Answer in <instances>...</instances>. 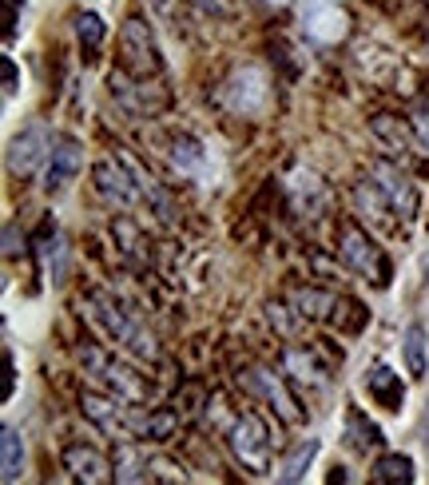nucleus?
<instances>
[{
	"mask_svg": "<svg viewBox=\"0 0 429 485\" xmlns=\"http://www.w3.org/2000/svg\"><path fill=\"white\" fill-rule=\"evenodd\" d=\"M87 306H92L96 323H100L124 350H131L136 358H148V362L159 358V346H156V338H151V330L143 326L139 318H131L124 306L112 299V294H92V303H87Z\"/></svg>",
	"mask_w": 429,
	"mask_h": 485,
	"instance_id": "1",
	"label": "nucleus"
},
{
	"mask_svg": "<svg viewBox=\"0 0 429 485\" xmlns=\"http://www.w3.org/2000/svg\"><path fill=\"white\" fill-rule=\"evenodd\" d=\"M119 68H124L131 80H159L163 76V60H159V48H156V36L143 20L131 16L124 32H119Z\"/></svg>",
	"mask_w": 429,
	"mask_h": 485,
	"instance_id": "2",
	"label": "nucleus"
},
{
	"mask_svg": "<svg viewBox=\"0 0 429 485\" xmlns=\"http://www.w3.org/2000/svg\"><path fill=\"white\" fill-rule=\"evenodd\" d=\"M338 251H342V259L354 267L358 274H366V279H373V286H386L390 283V259L386 251L373 242L366 231L354 227V223H342V231H338Z\"/></svg>",
	"mask_w": 429,
	"mask_h": 485,
	"instance_id": "3",
	"label": "nucleus"
},
{
	"mask_svg": "<svg viewBox=\"0 0 429 485\" xmlns=\"http://www.w3.org/2000/svg\"><path fill=\"white\" fill-rule=\"evenodd\" d=\"M80 358H84V366L92 370L96 378L112 386L119 402H148V382H143L136 370H128L124 362H116L112 355H104L100 346H84Z\"/></svg>",
	"mask_w": 429,
	"mask_h": 485,
	"instance_id": "4",
	"label": "nucleus"
},
{
	"mask_svg": "<svg viewBox=\"0 0 429 485\" xmlns=\"http://www.w3.org/2000/svg\"><path fill=\"white\" fill-rule=\"evenodd\" d=\"M230 449L235 458L243 461L247 470L255 473H267L271 470V438H267V426H262L259 414H243L230 429Z\"/></svg>",
	"mask_w": 429,
	"mask_h": 485,
	"instance_id": "5",
	"label": "nucleus"
},
{
	"mask_svg": "<svg viewBox=\"0 0 429 485\" xmlns=\"http://www.w3.org/2000/svg\"><path fill=\"white\" fill-rule=\"evenodd\" d=\"M92 180H96V191L104 195L107 203H119V207H131V203H139L143 200V191H139V183H136V175H131L124 168V160H100L92 168Z\"/></svg>",
	"mask_w": 429,
	"mask_h": 485,
	"instance_id": "6",
	"label": "nucleus"
},
{
	"mask_svg": "<svg viewBox=\"0 0 429 485\" xmlns=\"http://www.w3.org/2000/svg\"><path fill=\"white\" fill-rule=\"evenodd\" d=\"M48 156H52V131L48 128H28L8 143V171L20 175V180H28Z\"/></svg>",
	"mask_w": 429,
	"mask_h": 485,
	"instance_id": "7",
	"label": "nucleus"
},
{
	"mask_svg": "<svg viewBox=\"0 0 429 485\" xmlns=\"http://www.w3.org/2000/svg\"><path fill=\"white\" fill-rule=\"evenodd\" d=\"M373 180H378V187L390 195L393 212H398L402 223H410V219L417 215V187L410 183V175H405L402 168H393V163L378 160L373 163Z\"/></svg>",
	"mask_w": 429,
	"mask_h": 485,
	"instance_id": "8",
	"label": "nucleus"
},
{
	"mask_svg": "<svg viewBox=\"0 0 429 485\" xmlns=\"http://www.w3.org/2000/svg\"><path fill=\"white\" fill-rule=\"evenodd\" d=\"M64 466H68V473L76 481H87V485H107L116 478V461H107L100 449L92 446H68L64 449Z\"/></svg>",
	"mask_w": 429,
	"mask_h": 485,
	"instance_id": "9",
	"label": "nucleus"
},
{
	"mask_svg": "<svg viewBox=\"0 0 429 485\" xmlns=\"http://www.w3.org/2000/svg\"><path fill=\"white\" fill-rule=\"evenodd\" d=\"M84 168V151H80V143H72V139H60L56 143V151L48 156V171H44V191H64L76 175H80Z\"/></svg>",
	"mask_w": 429,
	"mask_h": 485,
	"instance_id": "10",
	"label": "nucleus"
},
{
	"mask_svg": "<svg viewBox=\"0 0 429 485\" xmlns=\"http://www.w3.org/2000/svg\"><path fill=\"white\" fill-rule=\"evenodd\" d=\"M247 382H250V390H259L262 398H267L271 406H274V414L282 418L286 426H302V410H299V402L291 398V390L274 378L271 370H250L247 374Z\"/></svg>",
	"mask_w": 429,
	"mask_h": 485,
	"instance_id": "11",
	"label": "nucleus"
},
{
	"mask_svg": "<svg viewBox=\"0 0 429 485\" xmlns=\"http://www.w3.org/2000/svg\"><path fill=\"white\" fill-rule=\"evenodd\" d=\"M116 156H119V160H124V168H128L131 175H136V183H139V191H143V200H148V203H151V212H156V215H159V223H175V200H171V195H168V191H163V187H159L156 180H151V175H148V171H143V163H139L136 156H131V151H124V148H116Z\"/></svg>",
	"mask_w": 429,
	"mask_h": 485,
	"instance_id": "12",
	"label": "nucleus"
},
{
	"mask_svg": "<svg viewBox=\"0 0 429 485\" xmlns=\"http://www.w3.org/2000/svg\"><path fill=\"white\" fill-rule=\"evenodd\" d=\"M354 200H358V207H362V215H366V223H373L378 231H393V227H398V212H393L390 195L378 187V180L358 183Z\"/></svg>",
	"mask_w": 429,
	"mask_h": 485,
	"instance_id": "13",
	"label": "nucleus"
},
{
	"mask_svg": "<svg viewBox=\"0 0 429 485\" xmlns=\"http://www.w3.org/2000/svg\"><path fill=\"white\" fill-rule=\"evenodd\" d=\"M366 390H370V398L378 406H386V410H402L405 386H402L398 374L386 366V362H373V366L366 370Z\"/></svg>",
	"mask_w": 429,
	"mask_h": 485,
	"instance_id": "14",
	"label": "nucleus"
},
{
	"mask_svg": "<svg viewBox=\"0 0 429 485\" xmlns=\"http://www.w3.org/2000/svg\"><path fill=\"white\" fill-rule=\"evenodd\" d=\"M306 32L322 44H338V40H346L350 20L342 8H334V5H314L311 13H306Z\"/></svg>",
	"mask_w": 429,
	"mask_h": 485,
	"instance_id": "15",
	"label": "nucleus"
},
{
	"mask_svg": "<svg viewBox=\"0 0 429 485\" xmlns=\"http://www.w3.org/2000/svg\"><path fill=\"white\" fill-rule=\"evenodd\" d=\"M370 131H373V139L382 143V148L390 151V156H405V151L414 148V131L405 119L398 116H390V112H378L370 119Z\"/></svg>",
	"mask_w": 429,
	"mask_h": 485,
	"instance_id": "16",
	"label": "nucleus"
},
{
	"mask_svg": "<svg viewBox=\"0 0 429 485\" xmlns=\"http://www.w3.org/2000/svg\"><path fill=\"white\" fill-rule=\"evenodd\" d=\"M171 163L191 180H207V151L195 136H175L171 139Z\"/></svg>",
	"mask_w": 429,
	"mask_h": 485,
	"instance_id": "17",
	"label": "nucleus"
},
{
	"mask_svg": "<svg viewBox=\"0 0 429 485\" xmlns=\"http://www.w3.org/2000/svg\"><path fill=\"white\" fill-rule=\"evenodd\" d=\"M346 442H350V449H358V454H370V449H378L386 438H382V429L373 426L358 406H350L346 410Z\"/></svg>",
	"mask_w": 429,
	"mask_h": 485,
	"instance_id": "18",
	"label": "nucleus"
},
{
	"mask_svg": "<svg viewBox=\"0 0 429 485\" xmlns=\"http://www.w3.org/2000/svg\"><path fill=\"white\" fill-rule=\"evenodd\" d=\"M116 481H151V458L139 446H119L116 449Z\"/></svg>",
	"mask_w": 429,
	"mask_h": 485,
	"instance_id": "19",
	"label": "nucleus"
},
{
	"mask_svg": "<svg viewBox=\"0 0 429 485\" xmlns=\"http://www.w3.org/2000/svg\"><path fill=\"white\" fill-rule=\"evenodd\" d=\"M80 406H84V414L92 418L96 426H100V429H107V434H116V429H128V422H119V410H116V402L100 398V394L84 390V394H80Z\"/></svg>",
	"mask_w": 429,
	"mask_h": 485,
	"instance_id": "20",
	"label": "nucleus"
},
{
	"mask_svg": "<svg viewBox=\"0 0 429 485\" xmlns=\"http://www.w3.org/2000/svg\"><path fill=\"white\" fill-rule=\"evenodd\" d=\"M20 470H25V442H20L16 429H5L0 434V478L16 481Z\"/></svg>",
	"mask_w": 429,
	"mask_h": 485,
	"instance_id": "21",
	"label": "nucleus"
},
{
	"mask_svg": "<svg viewBox=\"0 0 429 485\" xmlns=\"http://www.w3.org/2000/svg\"><path fill=\"white\" fill-rule=\"evenodd\" d=\"M373 481H378V485H405V481H414V461L405 458V454L378 458V466H373Z\"/></svg>",
	"mask_w": 429,
	"mask_h": 485,
	"instance_id": "22",
	"label": "nucleus"
},
{
	"mask_svg": "<svg viewBox=\"0 0 429 485\" xmlns=\"http://www.w3.org/2000/svg\"><path fill=\"white\" fill-rule=\"evenodd\" d=\"M282 362L286 370H294V378L299 382H311V386H326V370L314 362V355H306V350H282Z\"/></svg>",
	"mask_w": 429,
	"mask_h": 485,
	"instance_id": "23",
	"label": "nucleus"
},
{
	"mask_svg": "<svg viewBox=\"0 0 429 485\" xmlns=\"http://www.w3.org/2000/svg\"><path fill=\"white\" fill-rule=\"evenodd\" d=\"M314 454H318V442H314V438H311V442H299V446L291 449V458L282 461V473H279V478H282V481H302V478H306V466L314 461Z\"/></svg>",
	"mask_w": 429,
	"mask_h": 485,
	"instance_id": "24",
	"label": "nucleus"
},
{
	"mask_svg": "<svg viewBox=\"0 0 429 485\" xmlns=\"http://www.w3.org/2000/svg\"><path fill=\"white\" fill-rule=\"evenodd\" d=\"M294 306H299V318H326V311L334 306V294H322V291H314V286H306V291L294 294Z\"/></svg>",
	"mask_w": 429,
	"mask_h": 485,
	"instance_id": "25",
	"label": "nucleus"
},
{
	"mask_svg": "<svg viewBox=\"0 0 429 485\" xmlns=\"http://www.w3.org/2000/svg\"><path fill=\"white\" fill-rule=\"evenodd\" d=\"M405 366H410L414 378H425V330L422 326L405 330Z\"/></svg>",
	"mask_w": 429,
	"mask_h": 485,
	"instance_id": "26",
	"label": "nucleus"
},
{
	"mask_svg": "<svg viewBox=\"0 0 429 485\" xmlns=\"http://www.w3.org/2000/svg\"><path fill=\"white\" fill-rule=\"evenodd\" d=\"M128 429L131 434H143V438H168L175 429V414H148V418H128Z\"/></svg>",
	"mask_w": 429,
	"mask_h": 485,
	"instance_id": "27",
	"label": "nucleus"
},
{
	"mask_svg": "<svg viewBox=\"0 0 429 485\" xmlns=\"http://www.w3.org/2000/svg\"><path fill=\"white\" fill-rule=\"evenodd\" d=\"M330 323H334L338 330H362V323H366V311L354 303V299H334V315H330Z\"/></svg>",
	"mask_w": 429,
	"mask_h": 485,
	"instance_id": "28",
	"label": "nucleus"
},
{
	"mask_svg": "<svg viewBox=\"0 0 429 485\" xmlns=\"http://www.w3.org/2000/svg\"><path fill=\"white\" fill-rule=\"evenodd\" d=\"M76 32H80L84 48L96 52V48H100V40H104V20L96 13H80V16H76Z\"/></svg>",
	"mask_w": 429,
	"mask_h": 485,
	"instance_id": "29",
	"label": "nucleus"
},
{
	"mask_svg": "<svg viewBox=\"0 0 429 485\" xmlns=\"http://www.w3.org/2000/svg\"><path fill=\"white\" fill-rule=\"evenodd\" d=\"M151 481H187V473L175 470L168 458H151Z\"/></svg>",
	"mask_w": 429,
	"mask_h": 485,
	"instance_id": "30",
	"label": "nucleus"
},
{
	"mask_svg": "<svg viewBox=\"0 0 429 485\" xmlns=\"http://www.w3.org/2000/svg\"><path fill=\"white\" fill-rule=\"evenodd\" d=\"M414 131H417V143L429 151V100H422L414 108Z\"/></svg>",
	"mask_w": 429,
	"mask_h": 485,
	"instance_id": "31",
	"label": "nucleus"
},
{
	"mask_svg": "<svg viewBox=\"0 0 429 485\" xmlns=\"http://www.w3.org/2000/svg\"><path fill=\"white\" fill-rule=\"evenodd\" d=\"M148 5L156 8L163 20H171V25H179V20H183V16H179V0H148Z\"/></svg>",
	"mask_w": 429,
	"mask_h": 485,
	"instance_id": "32",
	"label": "nucleus"
},
{
	"mask_svg": "<svg viewBox=\"0 0 429 485\" xmlns=\"http://www.w3.org/2000/svg\"><path fill=\"white\" fill-rule=\"evenodd\" d=\"M0 72H5V96H16V88H20V76H16V64L5 57V64H0Z\"/></svg>",
	"mask_w": 429,
	"mask_h": 485,
	"instance_id": "33",
	"label": "nucleus"
},
{
	"mask_svg": "<svg viewBox=\"0 0 429 485\" xmlns=\"http://www.w3.org/2000/svg\"><path fill=\"white\" fill-rule=\"evenodd\" d=\"M5 398H13V374H16V366H13V355H5Z\"/></svg>",
	"mask_w": 429,
	"mask_h": 485,
	"instance_id": "34",
	"label": "nucleus"
},
{
	"mask_svg": "<svg viewBox=\"0 0 429 485\" xmlns=\"http://www.w3.org/2000/svg\"><path fill=\"white\" fill-rule=\"evenodd\" d=\"M191 5H199L203 13H215V16H223V5H219V0H191Z\"/></svg>",
	"mask_w": 429,
	"mask_h": 485,
	"instance_id": "35",
	"label": "nucleus"
},
{
	"mask_svg": "<svg viewBox=\"0 0 429 485\" xmlns=\"http://www.w3.org/2000/svg\"><path fill=\"white\" fill-rule=\"evenodd\" d=\"M271 5H286V0H271Z\"/></svg>",
	"mask_w": 429,
	"mask_h": 485,
	"instance_id": "36",
	"label": "nucleus"
}]
</instances>
